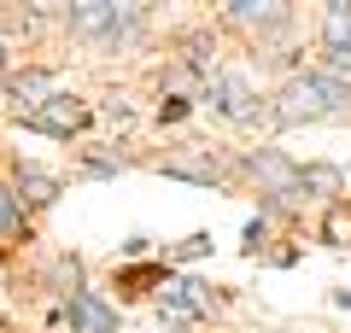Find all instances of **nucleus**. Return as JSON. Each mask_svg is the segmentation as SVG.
<instances>
[{
	"label": "nucleus",
	"mask_w": 351,
	"mask_h": 333,
	"mask_svg": "<svg viewBox=\"0 0 351 333\" xmlns=\"http://www.w3.org/2000/svg\"><path fill=\"white\" fill-rule=\"evenodd\" d=\"M281 129H299V123H334V117H351V76L339 71H304V76H287L269 106Z\"/></svg>",
	"instance_id": "1"
},
{
	"label": "nucleus",
	"mask_w": 351,
	"mask_h": 333,
	"mask_svg": "<svg viewBox=\"0 0 351 333\" xmlns=\"http://www.w3.org/2000/svg\"><path fill=\"white\" fill-rule=\"evenodd\" d=\"M152 0H71L64 24L76 29L82 41H129L141 24H147Z\"/></svg>",
	"instance_id": "2"
},
{
	"label": "nucleus",
	"mask_w": 351,
	"mask_h": 333,
	"mask_svg": "<svg viewBox=\"0 0 351 333\" xmlns=\"http://www.w3.org/2000/svg\"><path fill=\"white\" fill-rule=\"evenodd\" d=\"M205 99H211V111H223L228 123H252L258 117V94H252V82L240 71H217L205 82Z\"/></svg>",
	"instance_id": "3"
},
{
	"label": "nucleus",
	"mask_w": 351,
	"mask_h": 333,
	"mask_svg": "<svg viewBox=\"0 0 351 333\" xmlns=\"http://www.w3.org/2000/svg\"><path fill=\"white\" fill-rule=\"evenodd\" d=\"M24 123L41 129V135H76V129L88 123V106H82V99H71V94H53L47 106L24 111Z\"/></svg>",
	"instance_id": "4"
},
{
	"label": "nucleus",
	"mask_w": 351,
	"mask_h": 333,
	"mask_svg": "<svg viewBox=\"0 0 351 333\" xmlns=\"http://www.w3.org/2000/svg\"><path fill=\"white\" fill-rule=\"evenodd\" d=\"M64 316H71V333H117V310L100 293H88V286H71Z\"/></svg>",
	"instance_id": "5"
},
{
	"label": "nucleus",
	"mask_w": 351,
	"mask_h": 333,
	"mask_svg": "<svg viewBox=\"0 0 351 333\" xmlns=\"http://www.w3.org/2000/svg\"><path fill=\"white\" fill-rule=\"evenodd\" d=\"M228 170H234V164H228L223 152H211V147H199V152H176V158H164V175H182V182H199V187H211V182H228Z\"/></svg>",
	"instance_id": "6"
},
{
	"label": "nucleus",
	"mask_w": 351,
	"mask_h": 333,
	"mask_svg": "<svg viewBox=\"0 0 351 333\" xmlns=\"http://www.w3.org/2000/svg\"><path fill=\"white\" fill-rule=\"evenodd\" d=\"M246 170H252V175L263 182V193L276 199V205H281V199H293V193H299V170H293V164L281 158V152H269V147H263V152H252V158H246Z\"/></svg>",
	"instance_id": "7"
},
{
	"label": "nucleus",
	"mask_w": 351,
	"mask_h": 333,
	"mask_svg": "<svg viewBox=\"0 0 351 333\" xmlns=\"http://www.w3.org/2000/svg\"><path fill=\"white\" fill-rule=\"evenodd\" d=\"M223 6L246 29H258V36H276V29H287V18H293V0H223Z\"/></svg>",
	"instance_id": "8"
},
{
	"label": "nucleus",
	"mask_w": 351,
	"mask_h": 333,
	"mask_svg": "<svg viewBox=\"0 0 351 333\" xmlns=\"http://www.w3.org/2000/svg\"><path fill=\"white\" fill-rule=\"evenodd\" d=\"M322 53L339 76H351V6H328L322 18Z\"/></svg>",
	"instance_id": "9"
},
{
	"label": "nucleus",
	"mask_w": 351,
	"mask_h": 333,
	"mask_svg": "<svg viewBox=\"0 0 351 333\" xmlns=\"http://www.w3.org/2000/svg\"><path fill=\"white\" fill-rule=\"evenodd\" d=\"M59 94V76L53 71H24L12 82V99H18V117H24V111H36V106H47V99Z\"/></svg>",
	"instance_id": "10"
},
{
	"label": "nucleus",
	"mask_w": 351,
	"mask_h": 333,
	"mask_svg": "<svg viewBox=\"0 0 351 333\" xmlns=\"http://www.w3.org/2000/svg\"><path fill=\"white\" fill-rule=\"evenodd\" d=\"M211 53H217V36H205V29H188V36H182V64L205 71V64H211Z\"/></svg>",
	"instance_id": "11"
},
{
	"label": "nucleus",
	"mask_w": 351,
	"mask_h": 333,
	"mask_svg": "<svg viewBox=\"0 0 351 333\" xmlns=\"http://www.w3.org/2000/svg\"><path fill=\"white\" fill-rule=\"evenodd\" d=\"M18 228H24V205H18V193H6V187H0V246H12Z\"/></svg>",
	"instance_id": "12"
},
{
	"label": "nucleus",
	"mask_w": 351,
	"mask_h": 333,
	"mask_svg": "<svg viewBox=\"0 0 351 333\" xmlns=\"http://www.w3.org/2000/svg\"><path fill=\"white\" fill-rule=\"evenodd\" d=\"M18 187H24V199L47 205V199H53V187H59V182H53L47 170H36V164H24V170H18Z\"/></svg>",
	"instance_id": "13"
},
{
	"label": "nucleus",
	"mask_w": 351,
	"mask_h": 333,
	"mask_svg": "<svg viewBox=\"0 0 351 333\" xmlns=\"http://www.w3.org/2000/svg\"><path fill=\"white\" fill-rule=\"evenodd\" d=\"M339 182H346V175H339L334 164H304L299 170V187H316V193H334Z\"/></svg>",
	"instance_id": "14"
},
{
	"label": "nucleus",
	"mask_w": 351,
	"mask_h": 333,
	"mask_svg": "<svg viewBox=\"0 0 351 333\" xmlns=\"http://www.w3.org/2000/svg\"><path fill=\"white\" fill-rule=\"evenodd\" d=\"M322 234L334 240V246H351V205H334V210H328V222H322Z\"/></svg>",
	"instance_id": "15"
},
{
	"label": "nucleus",
	"mask_w": 351,
	"mask_h": 333,
	"mask_svg": "<svg viewBox=\"0 0 351 333\" xmlns=\"http://www.w3.org/2000/svg\"><path fill=\"white\" fill-rule=\"evenodd\" d=\"M29 18H53V12H71V0H18Z\"/></svg>",
	"instance_id": "16"
},
{
	"label": "nucleus",
	"mask_w": 351,
	"mask_h": 333,
	"mask_svg": "<svg viewBox=\"0 0 351 333\" xmlns=\"http://www.w3.org/2000/svg\"><path fill=\"white\" fill-rule=\"evenodd\" d=\"M263 234H269V228H263V217H258V222H246V251H258V246H263Z\"/></svg>",
	"instance_id": "17"
},
{
	"label": "nucleus",
	"mask_w": 351,
	"mask_h": 333,
	"mask_svg": "<svg viewBox=\"0 0 351 333\" xmlns=\"http://www.w3.org/2000/svg\"><path fill=\"white\" fill-rule=\"evenodd\" d=\"M6 71H12V59H6V41H0V82H6Z\"/></svg>",
	"instance_id": "18"
},
{
	"label": "nucleus",
	"mask_w": 351,
	"mask_h": 333,
	"mask_svg": "<svg viewBox=\"0 0 351 333\" xmlns=\"http://www.w3.org/2000/svg\"><path fill=\"white\" fill-rule=\"evenodd\" d=\"M334 6H351V0H334Z\"/></svg>",
	"instance_id": "19"
}]
</instances>
